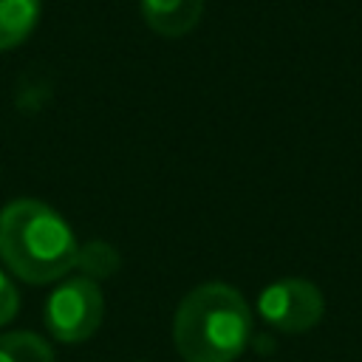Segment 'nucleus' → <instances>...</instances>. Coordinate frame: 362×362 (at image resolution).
Listing matches in <instances>:
<instances>
[{"label": "nucleus", "mask_w": 362, "mask_h": 362, "mask_svg": "<svg viewBox=\"0 0 362 362\" xmlns=\"http://www.w3.org/2000/svg\"><path fill=\"white\" fill-rule=\"evenodd\" d=\"M79 243L68 221L42 201L17 198L0 209V260L31 286L65 277L76 263Z\"/></svg>", "instance_id": "1"}, {"label": "nucleus", "mask_w": 362, "mask_h": 362, "mask_svg": "<svg viewBox=\"0 0 362 362\" xmlns=\"http://www.w3.org/2000/svg\"><path fill=\"white\" fill-rule=\"evenodd\" d=\"M42 0H0V51L23 45L37 28Z\"/></svg>", "instance_id": "6"}, {"label": "nucleus", "mask_w": 362, "mask_h": 362, "mask_svg": "<svg viewBox=\"0 0 362 362\" xmlns=\"http://www.w3.org/2000/svg\"><path fill=\"white\" fill-rule=\"evenodd\" d=\"M260 317L283 334H303L314 328L325 314L322 291L303 277H286L260 291Z\"/></svg>", "instance_id": "4"}, {"label": "nucleus", "mask_w": 362, "mask_h": 362, "mask_svg": "<svg viewBox=\"0 0 362 362\" xmlns=\"http://www.w3.org/2000/svg\"><path fill=\"white\" fill-rule=\"evenodd\" d=\"M105 317V297L96 280L79 274L59 283L45 303V328L59 342H85Z\"/></svg>", "instance_id": "3"}, {"label": "nucleus", "mask_w": 362, "mask_h": 362, "mask_svg": "<svg viewBox=\"0 0 362 362\" xmlns=\"http://www.w3.org/2000/svg\"><path fill=\"white\" fill-rule=\"evenodd\" d=\"M252 337V311L226 283L195 286L175 308L173 342L184 362H235Z\"/></svg>", "instance_id": "2"}, {"label": "nucleus", "mask_w": 362, "mask_h": 362, "mask_svg": "<svg viewBox=\"0 0 362 362\" xmlns=\"http://www.w3.org/2000/svg\"><path fill=\"white\" fill-rule=\"evenodd\" d=\"M74 269H79L85 277H90V280L99 283V280L116 274V269H119V252L107 240H88V243L79 246Z\"/></svg>", "instance_id": "8"}, {"label": "nucleus", "mask_w": 362, "mask_h": 362, "mask_svg": "<svg viewBox=\"0 0 362 362\" xmlns=\"http://www.w3.org/2000/svg\"><path fill=\"white\" fill-rule=\"evenodd\" d=\"M0 362H54V351L34 331H11L0 334Z\"/></svg>", "instance_id": "7"}, {"label": "nucleus", "mask_w": 362, "mask_h": 362, "mask_svg": "<svg viewBox=\"0 0 362 362\" xmlns=\"http://www.w3.org/2000/svg\"><path fill=\"white\" fill-rule=\"evenodd\" d=\"M139 6L150 31L170 40L189 34L204 14V0H139Z\"/></svg>", "instance_id": "5"}, {"label": "nucleus", "mask_w": 362, "mask_h": 362, "mask_svg": "<svg viewBox=\"0 0 362 362\" xmlns=\"http://www.w3.org/2000/svg\"><path fill=\"white\" fill-rule=\"evenodd\" d=\"M17 308H20V294H17L14 283L0 272V325L11 322Z\"/></svg>", "instance_id": "9"}]
</instances>
